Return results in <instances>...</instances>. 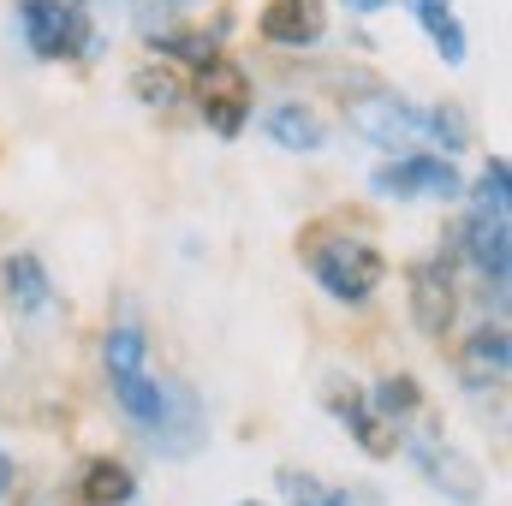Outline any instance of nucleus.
Wrapping results in <instances>:
<instances>
[{
  "label": "nucleus",
  "mask_w": 512,
  "mask_h": 506,
  "mask_svg": "<svg viewBox=\"0 0 512 506\" xmlns=\"http://www.w3.org/2000/svg\"><path fill=\"white\" fill-rule=\"evenodd\" d=\"M352 12H382V6H393V0H346Z\"/></svg>",
  "instance_id": "b1692460"
},
{
  "label": "nucleus",
  "mask_w": 512,
  "mask_h": 506,
  "mask_svg": "<svg viewBox=\"0 0 512 506\" xmlns=\"http://www.w3.org/2000/svg\"><path fill=\"white\" fill-rule=\"evenodd\" d=\"M6 489H12V459L0 453V495H6Z\"/></svg>",
  "instance_id": "393cba45"
},
{
  "label": "nucleus",
  "mask_w": 512,
  "mask_h": 506,
  "mask_svg": "<svg viewBox=\"0 0 512 506\" xmlns=\"http://www.w3.org/2000/svg\"><path fill=\"white\" fill-rule=\"evenodd\" d=\"M161 459H185L203 447V399L185 381H161V417L143 429Z\"/></svg>",
  "instance_id": "6e6552de"
},
{
  "label": "nucleus",
  "mask_w": 512,
  "mask_h": 506,
  "mask_svg": "<svg viewBox=\"0 0 512 506\" xmlns=\"http://www.w3.org/2000/svg\"><path fill=\"white\" fill-rule=\"evenodd\" d=\"M239 506H262V501H239Z\"/></svg>",
  "instance_id": "a878e982"
},
{
  "label": "nucleus",
  "mask_w": 512,
  "mask_h": 506,
  "mask_svg": "<svg viewBox=\"0 0 512 506\" xmlns=\"http://www.w3.org/2000/svg\"><path fill=\"white\" fill-rule=\"evenodd\" d=\"M423 137H435V143H447V149H471V120H465L453 102H441V108L423 114Z\"/></svg>",
  "instance_id": "4be33fe9"
},
{
  "label": "nucleus",
  "mask_w": 512,
  "mask_h": 506,
  "mask_svg": "<svg viewBox=\"0 0 512 506\" xmlns=\"http://www.w3.org/2000/svg\"><path fill=\"white\" fill-rule=\"evenodd\" d=\"M274 483H280V495L292 506H352L346 489H334V483H322V477H310V471H280Z\"/></svg>",
  "instance_id": "aec40b11"
},
{
  "label": "nucleus",
  "mask_w": 512,
  "mask_h": 506,
  "mask_svg": "<svg viewBox=\"0 0 512 506\" xmlns=\"http://www.w3.org/2000/svg\"><path fill=\"white\" fill-rule=\"evenodd\" d=\"M411 18L429 30V42H435V54L447 60V66H465V24H459V12H453V0H411Z\"/></svg>",
  "instance_id": "4468645a"
},
{
  "label": "nucleus",
  "mask_w": 512,
  "mask_h": 506,
  "mask_svg": "<svg viewBox=\"0 0 512 506\" xmlns=\"http://www.w3.org/2000/svg\"><path fill=\"white\" fill-rule=\"evenodd\" d=\"M411 459H417V471L429 477V489H441L447 501L459 506H477L483 501V471H477V459H465L453 441H441L435 429H411Z\"/></svg>",
  "instance_id": "39448f33"
},
{
  "label": "nucleus",
  "mask_w": 512,
  "mask_h": 506,
  "mask_svg": "<svg viewBox=\"0 0 512 506\" xmlns=\"http://www.w3.org/2000/svg\"><path fill=\"white\" fill-rule=\"evenodd\" d=\"M143 358H149V334H143L137 322L108 328V340H102V364H108V376H131V370H143Z\"/></svg>",
  "instance_id": "6ab92c4d"
},
{
  "label": "nucleus",
  "mask_w": 512,
  "mask_h": 506,
  "mask_svg": "<svg viewBox=\"0 0 512 506\" xmlns=\"http://www.w3.org/2000/svg\"><path fill=\"white\" fill-rule=\"evenodd\" d=\"M417 405H423V393H417V381L411 376H382L376 381V393H370V411L382 417L387 429H399L405 417H417Z\"/></svg>",
  "instance_id": "a211bd4d"
},
{
  "label": "nucleus",
  "mask_w": 512,
  "mask_h": 506,
  "mask_svg": "<svg viewBox=\"0 0 512 506\" xmlns=\"http://www.w3.org/2000/svg\"><path fill=\"white\" fill-rule=\"evenodd\" d=\"M131 495H137V477L120 459H90L84 465V501L90 506H126Z\"/></svg>",
  "instance_id": "dca6fc26"
},
{
  "label": "nucleus",
  "mask_w": 512,
  "mask_h": 506,
  "mask_svg": "<svg viewBox=\"0 0 512 506\" xmlns=\"http://www.w3.org/2000/svg\"><path fill=\"white\" fill-rule=\"evenodd\" d=\"M18 30L36 60H78L96 54V24L84 0H18Z\"/></svg>",
  "instance_id": "f03ea898"
},
{
  "label": "nucleus",
  "mask_w": 512,
  "mask_h": 506,
  "mask_svg": "<svg viewBox=\"0 0 512 506\" xmlns=\"http://www.w3.org/2000/svg\"><path fill=\"white\" fill-rule=\"evenodd\" d=\"M328 411L352 429V441H358L370 459H387V453H393V429L370 411V399H364L358 387H340V381H334V387H328Z\"/></svg>",
  "instance_id": "f8f14e48"
},
{
  "label": "nucleus",
  "mask_w": 512,
  "mask_h": 506,
  "mask_svg": "<svg viewBox=\"0 0 512 506\" xmlns=\"http://www.w3.org/2000/svg\"><path fill=\"white\" fill-rule=\"evenodd\" d=\"M114 399H120V411H126L137 429H149L155 417H161V381L149 376V370H131V376H114Z\"/></svg>",
  "instance_id": "f3484780"
},
{
  "label": "nucleus",
  "mask_w": 512,
  "mask_h": 506,
  "mask_svg": "<svg viewBox=\"0 0 512 506\" xmlns=\"http://www.w3.org/2000/svg\"><path fill=\"white\" fill-rule=\"evenodd\" d=\"M405 292H411V322H417V334L441 340V334L453 328V310H459L453 268H447L441 256H429V262H411V274H405Z\"/></svg>",
  "instance_id": "1a4fd4ad"
},
{
  "label": "nucleus",
  "mask_w": 512,
  "mask_h": 506,
  "mask_svg": "<svg viewBox=\"0 0 512 506\" xmlns=\"http://www.w3.org/2000/svg\"><path fill=\"white\" fill-rule=\"evenodd\" d=\"M370 191L376 197H393V203H459L465 197V179L441 155H393L387 167L370 173Z\"/></svg>",
  "instance_id": "7ed1b4c3"
},
{
  "label": "nucleus",
  "mask_w": 512,
  "mask_h": 506,
  "mask_svg": "<svg viewBox=\"0 0 512 506\" xmlns=\"http://www.w3.org/2000/svg\"><path fill=\"white\" fill-rule=\"evenodd\" d=\"M256 30L274 48H310V42H322L328 12H322V0H268L262 18H256Z\"/></svg>",
  "instance_id": "9d476101"
},
{
  "label": "nucleus",
  "mask_w": 512,
  "mask_h": 506,
  "mask_svg": "<svg viewBox=\"0 0 512 506\" xmlns=\"http://www.w3.org/2000/svg\"><path fill=\"white\" fill-rule=\"evenodd\" d=\"M512 370V340L501 322H483L471 340H465V352H459V381L465 387H495V381H507Z\"/></svg>",
  "instance_id": "9b49d317"
},
{
  "label": "nucleus",
  "mask_w": 512,
  "mask_h": 506,
  "mask_svg": "<svg viewBox=\"0 0 512 506\" xmlns=\"http://www.w3.org/2000/svg\"><path fill=\"white\" fill-rule=\"evenodd\" d=\"M346 126L387 155H411V143H423V108L399 102L393 90H370L346 102Z\"/></svg>",
  "instance_id": "20e7f679"
},
{
  "label": "nucleus",
  "mask_w": 512,
  "mask_h": 506,
  "mask_svg": "<svg viewBox=\"0 0 512 506\" xmlns=\"http://www.w3.org/2000/svg\"><path fill=\"white\" fill-rule=\"evenodd\" d=\"M304 262H310L316 286L328 298H340V304H364L387 280L382 251L370 239H358V233H310L304 239Z\"/></svg>",
  "instance_id": "f257e3e1"
},
{
  "label": "nucleus",
  "mask_w": 512,
  "mask_h": 506,
  "mask_svg": "<svg viewBox=\"0 0 512 506\" xmlns=\"http://www.w3.org/2000/svg\"><path fill=\"white\" fill-rule=\"evenodd\" d=\"M262 131H268L280 149H298V155H316V149L328 143V120H322L316 108H304V102L268 108V114H262Z\"/></svg>",
  "instance_id": "ddd939ff"
},
{
  "label": "nucleus",
  "mask_w": 512,
  "mask_h": 506,
  "mask_svg": "<svg viewBox=\"0 0 512 506\" xmlns=\"http://www.w3.org/2000/svg\"><path fill=\"white\" fill-rule=\"evenodd\" d=\"M131 96H137L143 108H173V102H179V78L161 72V66H137V72H131Z\"/></svg>",
  "instance_id": "412c9836"
},
{
  "label": "nucleus",
  "mask_w": 512,
  "mask_h": 506,
  "mask_svg": "<svg viewBox=\"0 0 512 506\" xmlns=\"http://www.w3.org/2000/svg\"><path fill=\"white\" fill-rule=\"evenodd\" d=\"M173 6H179V0H131V24H137L143 36H155V30L173 18Z\"/></svg>",
  "instance_id": "5701e85b"
},
{
  "label": "nucleus",
  "mask_w": 512,
  "mask_h": 506,
  "mask_svg": "<svg viewBox=\"0 0 512 506\" xmlns=\"http://www.w3.org/2000/svg\"><path fill=\"white\" fill-rule=\"evenodd\" d=\"M459 239H465V256H471V268L495 286V298H507V280H512V221L507 209H495V203H471V215H465V227H459Z\"/></svg>",
  "instance_id": "423d86ee"
},
{
  "label": "nucleus",
  "mask_w": 512,
  "mask_h": 506,
  "mask_svg": "<svg viewBox=\"0 0 512 506\" xmlns=\"http://www.w3.org/2000/svg\"><path fill=\"white\" fill-rule=\"evenodd\" d=\"M197 102H203V120L215 126V137H239L245 114H251V78L215 54L197 66Z\"/></svg>",
  "instance_id": "0eeeda50"
},
{
  "label": "nucleus",
  "mask_w": 512,
  "mask_h": 506,
  "mask_svg": "<svg viewBox=\"0 0 512 506\" xmlns=\"http://www.w3.org/2000/svg\"><path fill=\"white\" fill-rule=\"evenodd\" d=\"M0 280H6V304L12 310H48L54 304V286H48V268L36 262L30 251L6 256V268H0Z\"/></svg>",
  "instance_id": "2eb2a0df"
}]
</instances>
